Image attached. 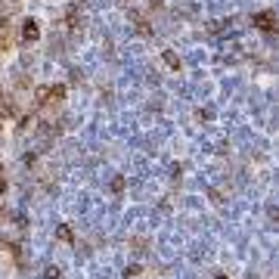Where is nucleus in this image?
Returning a JSON list of instances; mask_svg holds the SVG:
<instances>
[{"label": "nucleus", "mask_w": 279, "mask_h": 279, "mask_svg": "<svg viewBox=\"0 0 279 279\" xmlns=\"http://www.w3.org/2000/svg\"><path fill=\"white\" fill-rule=\"evenodd\" d=\"M251 25L260 31H276V10H260L251 16Z\"/></svg>", "instance_id": "f257e3e1"}, {"label": "nucleus", "mask_w": 279, "mask_h": 279, "mask_svg": "<svg viewBox=\"0 0 279 279\" xmlns=\"http://www.w3.org/2000/svg\"><path fill=\"white\" fill-rule=\"evenodd\" d=\"M22 37L28 40V44H35V40L40 37V25H37V19H25V22H22Z\"/></svg>", "instance_id": "f03ea898"}, {"label": "nucleus", "mask_w": 279, "mask_h": 279, "mask_svg": "<svg viewBox=\"0 0 279 279\" xmlns=\"http://www.w3.org/2000/svg\"><path fill=\"white\" fill-rule=\"evenodd\" d=\"M65 99V87L62 84H47V106L50 103H62Z\"/></svg>", "instance_id": "7ed1b4c3"}, {"label": "nucleus", "mask_w": 279, "mask_h": 279, "mask_svg": "<svg viewBox=\"0 0 279 279\" xmlns=\"http://www.w3.org/2000/svg\"><path fill=\"white\" fill-rule=\"evenodd\" d=\"M162 59H165V62H167V69H174V72H180V69H183L180 56H177L174 50H165V53H162Z\"/></svg>", "instance_id": "20e7f679"}, {"label": "nucleus", "mask_w": 279, "mask_h": 279, "mask_svg": "<svg viewBox=\"0 0 279 279\" xmlns=\"http://www.w3.org/2000/svg\"><path fill=\"white\" fill-rule=\"evenodd\" d=\"M130 19H133V25H137V31H140V35H143V37H149V35H152V28H149V22H146V19H143V16H140V13H130Z\"/></svg>", "instance_id": "39448f33"}, {"label": "nucleus", "mask_w": 279, "mask_h": 279, "mask_svg": "<svg viewBox=\"0 0 279 279\" xmlns=\"http://www.w3.org/2000/svg\"><path fill=\"white\" fill-rule=\"evenodd\" d=\"M56 239H59V242H74V236H72V226H69V223H62V226L56 230Z\"/></svg>", "instance_id": "423d86ee"}, {"label": "nucleus", "mask_w": 279, "mask_h": 279, "mask_svg": "<svg viewBox=\"0 0 279 279\" xmlns=\"http://www.w3.org/2000/svg\"><path fill=\"white\" fill-rule=\"evenodd\" d=\"M65 25H69L72 31H78V28H81V19L74 16V10H69V13H65Z\"/></svg>", "instance_id": "0eeeda50"}, {"label": "nucleus", "mask_w": 279, "mask_h": 279, "mask_svg": "<svg viewBox=\"0 0 279 279\" xmlns=\"http://www.w3.org/2000/svg\"><path fill=\"white\" fill-rule=\"evenodd\" d=\"M112 192H115V196H121V192H124V177L121 174L112 177Z\"/></svg>", "instance_id": "6e6552de"}, {"label": "nucleus", "mask_w": 279, "mask_h": 279, "mask_svg": "<svg viewBox=\"0 0 279 279\" xmlns=\"http://www.w3.org/2000/svg\"><path fill=\"white\" fill-rule=\"evenodd\" d=\"M35 103H37V106H47V84L35 90Z\"/></svg>", "instance_id": "1a4fd4ad"}, {"label": "nucleus", "mask_w": 279, "mask_h": 279, "mask_svg": "<svg viewBox=\"0 0 279 279\" xmlns=\"http://www.w3.org/2000/svg\"><path fill=\"white\" fill-rule=\"evenodd\" d=\"M10 44H13V37L6 35V28H0V53H3V50H10Z\"/></svg>", "instance_id": "9d476101"}, {"label": "nucleus", "mask_w": 279, "mask_h": 279, "mask_svg": "<svg viewBox=\"0 0 279 279\" xmlns=\"http://www.w3.org/2000/svg\"><path fill=\"white\" fill-rule=\"evenodd\" d=\"M140 273H143V267H140V264H130V267H124V276H128V279L140 276Z\"/></svg>", "instance_id": "9b49d317"}, {"label": "nucleus", "mask_w": 279, "mask_h": 279, "mask_svg": "<svg viewBox=\"0 0 279 279\" xmlns=\"http://www.w3.org/2000/svg\"><path fill=\"white\" fill-rule=\"evenodd\" d=\"M59 276H62V270H59V267H47L44 270V279H59Z\"/></svg>", "instance_id": "f8f14e48"}, {"label": "nucleus", "mask_w": 279, "mask_h": 279, "mask_svg": "<svg viewBox=\"0 0 279 279\" xmlns=\"http://www.w3.org/2000/svg\"><path fill=\"white\" fill-rule=\"evenodd\" d=\"M6 186H10V183H6V171H3V165H0V196L6 192Z\"/></svg>", "instance_id": "ddd939ff"}, {"label": "nucleus", "mask_w": 279, "mask_h": 279, "mask_svg": "<svg viewBox=\"0 0 279 279\" xmlns=\"http://www.w3.org/2000/svg\"><path fill=\"white\" fill-rule=\"evenodd\" d=\"M199 118H205V121H211V118H214V112H211V109H202V112H199Z\"/></svg>", "instance_id": "4468645a"}, {"label": "nucleus", "mask_w": 279, "mask_h": 279, "mask_svg": "<svg viewBox=\"0 0 279 279\" xmlns=\"http://www.w3.org/2000/svg\"><path fill=\"white\" fill-rule=\"evenodd\" d=\"M87 0H72V10H78V6H84Z\"/></svg>", "instance_id": "2eb2a0df"}, {"label": "nucleus", "mask_w": 279, "mask_h": 279, "mask_svg": "<svg viewBox=\"0 0 279 279\" xmlns=\"http://www.w3.org/2000/svg\"><path fill=\"white\" fill-rule=\"evenodd\" d=\"M214 279H226V276H223V273H217V276H214Z\"/></svg>", "instance_id": "dca6fc26"}, {"label": "nucleus", "mask_w": 279, "mask_h": 279, "mask_svg": "<svg viewBox=\"0 0 279 279\" xmlns=\"http://www.w3.org/2000/svg\"><path fill=\"white\" fill-rule=\"evenodd\" d=\"M0 106H3V99H0Z\"/></svg>", "instance_id": "f3484780"}]
</instances>
